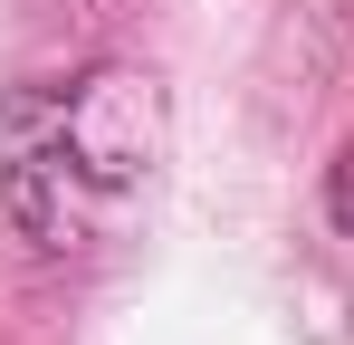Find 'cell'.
I'll list each match as a JSON object with an SVG mask.
<instances>
[{
    "label": "cell",
    "instance_id": "cell-1",
    "mask_svg": "<svg viewBox=\"0 0 354 345\" xmlns=\"http://www.w3.org/2000/svg\"><path fill=\"white\" fill-rule=\"evenodd\" d=\"M163 154V106L134 67L29 77L0 96V202L29 249H86L144 202Z\"/></svg>",
    "mask_w": 354,
    "mask_h": 345
},
{
    "label": "cell",
    "instance_id": "cell-2",
    "mask_svg": "<svg viewBox=\"0 0 354 345\" xmlns=\"http://www.w3.org/2000/svg\"><path fill=\"white\" fill-rule=\"evenodd\" d=\"M335 221L354 230V154H345V163H335Z\"/></svg>",
    "mask_w": 354,
    "mask_h": 345
}]
</instances>
